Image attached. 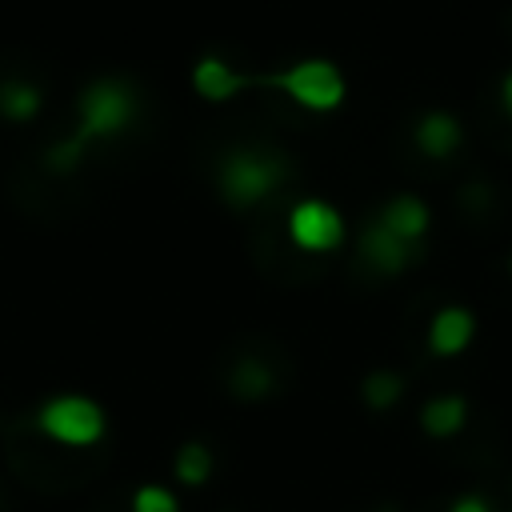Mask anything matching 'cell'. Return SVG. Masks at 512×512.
Wrapping results in <instances>:
<instances>
[{
  "instance_id": "cell-12",
  "label": "cell",
  "mask_w": 512,
  "mask_h": 512,
  "mask_svg": "<svg viewBox=\"0 0 512 512\" xmlns=\"http://www.w3.org/2000/svg\"><path fill=\"white\" fill-rule=\"evenodd\" d=\"M456 144H460V124H456V116H448V112H424L420 120H416V148L424 152V156H452L456 152Z\"/></svg>"
},
{
  "instance_id": "cell-3",
  "label": "cell",
  "mask_w": 512,
  "mask_h": 512,
  "mask_svg": "<svg viewBox=\"0 0 512 512\" xmlns=\"http://www.w3.org/2000/svg\"><path fill=\"white\" fill-rule=\"evenodd\" d=\"M136 116V96L124 80L116 76H100L80 92V132L72 136V144L84 152L88 140H108L120 136Z\"/></svg>"
},
{
  "instance_id": "cell-7",
  "label": "cell",
  "mask_w": 512,
  "mask_h": 512,
  "mask_svg": "<svg viewBox=\"0 0 512 512\" xmlns=\"http://www.w3.org/2000/svg\"><path fill=\"white\" fill-rule=\"evenodd\" d=\"M416 244H408V240H400V236H392L384 224H368L364 232H360V256L376 268V272H384V276H396V272H404L412 260H416Z\"/></svg>"
},
{
  "instance_id": "cell-18",
  "label": "cell",
  "mask_w": 512,
  "mask_h": 512,
  "mask_svg": "<svg viewBox=\"0 0 512 512\" xmlns=\"http://www.w3.org/2000/svg\"><path fill=\"white\" fill-rule=\"evenodd\" d=\"M500 100H504V108H508V116H512V72H508L504 84H500Z\"/></svg>"
},
{
  "instance_id": "cell-6",
  "label": "cell",
  "mask_w": 512,
  "mask_h": 512,
  "mask_svg": "<svg viewBox=\"0 0 512 512\" xmlns=\"http://www.w3.org/2000/svg\"><path fill=\"white\" fill-rule=\"evenodd\" d=\"M260 84V76H252V72H236L228 60H220V56H200L196 64H192V88L208 100V104H224V100H232V96H240L244 88H256Z\"/></svg>"
},
{
  "instance_id": "cell-10",
  "label": "cell",
  "mask_w": 512,
  "mask_h": 512,
  "mask_svg": "<svg viewBox=\"0 0 512 512\" xmlns=\"http://www.w3.org/2000/svg\"><path fill=\"white\" fill-rule=\"evenodd\" d=\"M228 392L244 404H256V400H268L276 392V372L268 360L260 356H244L228 368Z\"/></svg>"
},
{
  "instance_id": "cell-13",
  "label": "cell",
  "mask_w": 512,
  "mask_h": 512,
  "mask_svg": "<svg viewBox=\"0 0 512 512\" xmlns=\"http://www.w3.org/2000/svg\"><path fill=\"white\" fill-rule=\"evenodd\" d=\"M172 476L184 488H204L216 476V456L204 440H180L176 456H172Z\"/></svg>"
},
{
  "instance_id": "cell-17",
  "label": "cell",
  "mask_w": 512,
  "mask_h": 512,
  "mask_svg": "<svg viewBox=\"0 0 512 512\" xmlns=\"http://www.w3.org/2000/svg\"><path fill=\"white\" fill-rule=\"evenodd\" d=\"M448 512H492V504H488L484 496H472V492H468V496H460Z\"/></svg>"
},
{
  "instance_id": "cell-9",
  "label": "cell",
  "mask_w": 512,
  "mask_h": 512,
  "mask_svg": "<svg viewBox=\"0 0 512 512\" xmlns=\"http://www.w3.org/2000/svg\"><path fill=\"white\" fill-rule=\"evenodd\" d=\"M464 420H468V400L456 392H444L420 404V432L432 440H452L464 428Z\"/></svg>"
},
{
  "instance_id": "cell-5",
  "label": "cell",
  "mask_w": 512,
  "mask_h": 512,
  "mask_svg": "<svg viewBox=\"0 0 512 512\" xmlns=\"http://www.w3.org/2000/svg\"><path fill=\"white\" fill-rule=\"evenodd\" d=\"M288 232L304 252H332L344 240V216L324 200H300L288 212Z\"/></svg>"
},
{
  "instance_id": "cell-14",
  "label": "cell",
  "mask_w": 512,
  "mask_h": 512,
  "mask_svg": "<svg viewBox=\"0 0 512 512\" xmlns=\"http://www.w3.org/2000/svg\"><path fill=\"white\" fill-rule=\"evenodd\" d=\"M400 396H404V376L392 372V368H372V372L360 380V400H364L372 412L396 408Z\"/></svg>"
},
{
  "instance_id": "cell-8",
  "label": "cell",
  "mask_w": 512,
  "mask_h": 512,
  "mask_svg": "<svg viewBox=\"0 0 512 512\" xmlns=\"http://www.w3.org/2000/svg\"><path fill=\"white\" fill-rule=\"evenodd\" d=\"M472 336H476V316L468 308H460V304L440 308L432 316V324H428V348L436 356H460L472 344Z\"/></svg>"
},
{
  "instance_id": "cell-2",
  "label": "cell",
  "mask_w": 512,
  "mask_h": 512,
  "mask_svg": "<svg viewBox=\"0 0 512 512\" xmlns=\"http://www.w3.org/2000/svg\"><path fill=\"white\" fill-rule=\"evenodd\" d=\"M284 180H288V160L272 148H252V144L224 152L216 168V192L232 208H252L268 200Z\"/></svg>"
},
{
  "instance_id": "cell-4",
  "label": "cell",
  "mask_w": 512,
  "mask_h": 512,
  "mask_svg": "<svg viewBox=\"0 0 512 512\" xmlns=\"http://www.w3.org/2000/svg\"><path fill=\"white\" fill-rule=\"evenodd\" d=\"M260 84H272L280 92H288L300 108H312V112H332L344 104V72L332 64V60H296L288 64L284 72L276 76H260Z\"/></svg>"
},
{
  "instance_id": "cell-1",
  "label": "cell",
  "mask_w": 512,
  "mask_h": 512,
  "mask_svg": "<svg viewBox=\"0 0 512 512\" xmlns=\"http://www.w3.org/2000/svg\"><path fill=\"white\" fill-rule=\"evenodd\" d=\"M32 428L68 452H88L96 444H104L108 436V412L100 400L84 396V392H56L48 400L36 404L32 412Z\"/></svg>"
},
{
  "instance_id": "cell-15",
  "label": "cell",
  "mask_w": 512,
  "mask_h": 512,
  "mask_svg": "<svg viewBox=\"0 0 512 512\" xmlns=\"http://www.w3.org/2000/svg\"><path fill=\"white\" fill-rule=\"evenodd\" d=\"M40 112V88L32 80H4L0 84V116L12 124H24Z\"/></svg>"
},
{
  "instance_id": "cell-11",
  "label": "cell",
  "mask_w": 512,
  "mask_h": 512,
  "mask_svg": "<svg viewBox=\"0 0 512 512\" xmlns=\"http://www.w3.org/2000/svg\"><path fill=\"white\" fill-rule=\"evenodd\" d=\"M376 224H384L392 236H400V240H408V244H420V236L428 232V208H424V200H416V196H392L384 208H380V220Z\"/></svg>"
},
{
  "instance_id": "cell-16",
  "label": "cell",
  "mask_w": 512,
  "mask_h": 512,
  "mask_svg": "<svg viewBox=\"0 0 512 512\" xmlns=\"http://www.w3.org/2000/svg\"><path fill=\"white\" fill-rule=\"evenodd\" d=\"M128 512H184L180 496L172 488H164L160 480H144L132 488L128 496Z\"/></svg>"
}]
</instances>
